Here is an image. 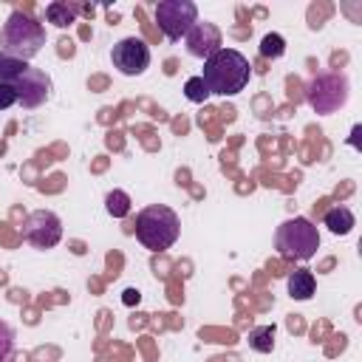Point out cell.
<instances>
[{
    "label": "cell",
    "mask_w": 362,
    "mask_h": 362,
    "mask_svg": "<svg viewBox=\"0 0 362 362\" xmlns=\"http://www.w3.org/2000/svg\"><path fill=\"white\" fill-rule=\"evenodd\" d=\"M249 76H252L249 59L235 48H221V51H215L212 57L204 59L201 79H204L209 93L235 96L249 85Z\"/></svg>",
    "instance_id": "6da1fadb"
},
{
    "label": "cell",
    "mask_w": 362,
    "mask_h": 362,
    "mask_svg": "<svg viewBox=\"0 0 362 362\" xmlns=\"http://www.w3.org/2000/svg\"><path fill=\"white\" fill-rule=\"evenodd\" d=\"M0 45H3V57L28 62L31 57H37L42 51V45H45V28H42V23H37L23 8H14L8 14V20L3 23Z\"/></svg>",
    "instance_id": "7a4b0ae2"
},
{
    "label": "cell",
    "mask_w": 362,
    "mask_h": 362,
    "mask_svg": "<svg viewBox=\"0 0 362 362\" xmlns=\"http://www.w3.org/2000/svg\"><path fill=\"white\" fill-rule=\"evenodd\" d=\"M0 82L11 85L17 93V102L23 107H40L51 93V79L45 71L31 68L23 59H11L0 54Z\"/></svg>",
    "instance_id": "3957f363"
},
{
    "label": "cell",
    "mask_w": 362,
    "mask_h": 362,
    "mask_svg": "<svg viewBox=\"0 0 362 362\" xmlns=\"http://www.w3.org/2000/svg\"><path fill=\"white\" fill-rule=\"evenodd\" d=\"M181 221L164 204H150L136 215V238L150 252H164L178 240Z\"/></svg>",
    "instance_id": "277c9868"
},
{
    "label": "cell",
    "mask_w": 362,
    "mask_h": 362,
    "mask_svg": "<svg viewBox=\"0 0 362 362\" xmlns=\"http://www.w3.org/2000/svg\"><path fill=\"white\" fill-rule=\"evenodd\" d=\"M274 246L283 257H291V260H311L320 249V232L317 226L297 215V218H288L277 226L274 232Z\"/></svg>",
    "instance_id": "5b68a950"
},
{
    "label": "cell",
    "mask_w": 362,
    "mask_h": 362,
    "mask_svg": "<svg viewBox=\"0 0 362 362\" xmlns=\"http://www.w3.org/2000/svg\"><path fill=\"white\" fill-rule=\"evenodd\" d=\"M156 23L167 40H181L198 23V6L192 0H161L156 6Z\"/></svg>",
    "instance_id": "8992f818"
},
{
    "label": "cell",
    "mask_w": 362,
    "mask_h": 362,
    "mask_svg": "<svg viewBox=\"0 0 362 362\" xmlns=\"http://www.w3.org/2000/svg\"><path fill=\"white\" fill-rule=\"evenodd\" d=\"M348 102V79L345 74H320L308 85V105L317 113H334Z\"/></svg>",
    "instance_id": "52a82bcc"
},
{
    "label": "cell",
    "mask_w": 362,
    "mask_h": 362,
    "mask_svg": "<svg viewBox=\"0 0 362 362\" xmlns=\"http://www.w3.org/2000/svg\"><path fill=\"white\" fill-rule=\"evenodd\" d=\"M23 238L37 249H51L62 238V223L51 209H34L23 221Z\"/></svg>",
    "instance_id": "ba28073f"
},
{
    "label": "cell",
    "mask_w": 362,
    "mask_h": 362,
    "mask_svg": "<svg viewBox=\"0 0 362 362\" xmlns=\"http://www.w3.org/2000/svg\"><path fill=\"white\" fill-rule=\"evenodd\" d=\"M110 57H113V65H116L124 76H139V74H144V68L150 65V48H147V42L139 40V37H124V40H119V42L113 45Z\"/></svg>",
    "instance_id": "9c48e42d"
},
{
    "label": "cell",
    "mask_w": 362,
    "mask_h": 362,
    "mask_svg": "<svg viewBox=\"0 0 362 362\" xmlns=\"http://www.w3.org/2000/svg\"><path fill=\"white\" fill-rule=\"evenodd\" d=\"M187 51L192 54V57H201V59H206V57H212L215 51H221L223 45H221V31H218V25H212V23H195L189 31H187Z\"/></svg>",
    "instance_id": "30bf717a"
},
{
    "label": "cell",
    "mask_w": 362,
    "mask_h": 362,
    "mask_svg": "<svg viewBox=\"0 0 362 362\" xmlns=\"http://www.w3.org/2000/svg\"><path fill=\"white\" fill-rule=\"evenodd\" d=\"M286 286H288V294L294 300H308L314 294V288H317V280H314V274L308 269H297V272L288 274Z\"/></svg>",
    "instance_id": "8fae6325"
},
{
    "label": "cell",
    "mask_w": 362,
    "mask_h": 362,
    "mask_svg": "<svg viewBox=\"0 0 362 362\" xmlns=\"http://www.w3.org/2000/svg\"><path fill=\"white\" fill-rule=\"evenodd\" d=\"M325 226H328L334 235H348V232L356 226V218H354V212H351L348 206L337 204V206H331V209L325 212Z\"/></svg>",
    "instance_id": "7c38bea8"
},
{
    "label": "cell",
    "mask_w": 362,
    "mask_h": 362,
    "mask_svg": "<svg viewBox=\"0 0 362 362\" xmlns=\"http://www.w3.org/2000/svg\"><path fill=\"white\" fill-rule=\"evenodd\" d=\"M76 14H79V6H74V3H59L57 0V3L45 6V20L57 28H68L76 20Z\"/></svg>",
    "instance_id": "4fadbf2b"
},
{
    "label": "cell",
    "mask_w": 362,
    "mask_h": 362,
    "mask_svg": "<svg viewBox=\"0 0 362 362\" xmlns=\"http://www.w3.org/2000/svg\"><path fill=\"white\" fill-rule=\"evenodd\" d=\"M249 348L257 354H269L274 348V325H257L249 331Z\"/></svg>",
    "instance_id": "5bb4252c"
},
{
    "label": "cell",
    "mask_w": 362,
    "mask_h": 362,
    "mask_svg": "<svg viewBox=\"0 0 362 362\" xmlns=\"http://www.w3.org/2000/svg\"><path fill=\"white\" fill-rule=\"evenodd\" d=\"M105 209L113 215V218H124L130 212V195L122 192V189H110L105 195Z\"/></svg>",
    "instance_id": "9a60e30c"
},
{
    "label": "cell",
    "mask_w": 362,
    "mask_h": 362,
    "mask_svg": "<svg viewBox=\"0 0 362 362\" xmlns=\"http://www.w3.org/2000/svg\"><path fill=\"white\" fill-rule=\"evenodd\" d=\"M260 54H263V57H272V59L283 57V54H286V40H283L280 34H266V37L260 40Z\"/></svg>",
    "instance_id": "2e32d148"
},
{
    "label": "cell",
    "mask_w": 362,
    "mask_h": 362,
    "mask_svg": "<svg viewBox=\"0 0 362 362\" xmlns=\"http://www.w3.org/2000/svg\"><path fill=\"white\" fill-rule=\"evenodd\" d=\"M184 96H187L189 102H198V105H201V102H206L212 93L206 90V85H204V79H201V76H189V79H187V85H184Z\"/></svg>",
    "instance_id": "e0dca14e"
},
{
    "label": "cell",
    "mask_w": 362,
    "mask_h": 362,
    "mask_svg": "<svg viewBox=\"0 0 362 362\" xmlns=\"http://www.w3.org/2000/svg\"><path fill=\"white\" fill-rule=\"evenodd\" d=\"M11 348H14V331L0 320V362H6V359H8Z\"/></svg>",
    "instance_id": "ac0fdd59"
},
{
    "label": "cell",
    "mask_w": 362,
    "mask_h": 362,
    "mask_svg": "<svg viewBox=\"0 0 362 362\" xmlns=\"http://www.w3.org/2000/svg\"><path fill=\"white\" fill-rule=\"evenodd\" d=\"M11 105H17V93H14L11 85L0 82V110H6V107H11Z\"/></svg>",
    "instance_id": "d6986e66"
},
{
    "label": "cell",
    "mask_w": 362,
    "mask_h": 362,
    "mask_svg": "<svg viewBox=\"0 0 362 362\" xmlns=\"http://www.w3.org/2000/svg\"><path fill=\"white\" fill-rule=\"evenodd\" d=\"M139 300H141V294H139L136 288H127V291H124V297H122V303H124V305H139Z\"/></svg>",
    "instance_id": "ffe728a7"
}]
</instances>
